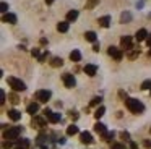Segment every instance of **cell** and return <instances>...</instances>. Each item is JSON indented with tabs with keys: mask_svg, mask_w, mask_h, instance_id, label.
Here are the masks:
<instances>
[{
	"mask_svg": "<svg viewBox=\"0 0 151 149\" xmlns=\"http://www.w3.org/2000/svg\"><path fill=\"white\" fill-rule=\"evenodd\" d=\"M125 105H127V109L130 110L132 113H143L145 112V105H143V102L141 100H138V99H127L125 100Z\"/></svg>",
	"mask_w": 151,
	"mask_h": 149,
	"instance_id": "6da1fadb",
	"label": "cell"
},
{
	"mask_svg": "<svg viewBox=\"0 0 151 149\" xmlns=\"http://www.w3.org/2000/svg\"><path fill=\"white\" fill-rule=\"evenodd\" d=\"M20 133H21V126H8L7 130H4V139L17 141L20 138Z\"/></svg>",
	"mask_w": 151,
	"mask_h": 149,
	"instance_id": "7a4b0ae2",
	"label": "cell"
},
{
	"mask_svg": "<svg viewBox=\"0 0 151 149\" xmlns=\"http://www.w3.org/2000/svg\"><path fill=\"white\" fill-rule=\"evenodd\" d=\"M8 84H10V87L15 91V92H23L24 89H26V84L23 83L21 80H18V78H13V76H8Z\"/></svg>",
	"mask_w": 151,
	"mask_h": 149,
	"instance_id": "3957f363",
	"label": "cell"
},
{
	"mask_svg": "<svg viewBox=\"0 0 151 149\" xmlns=\"http://www.w3.org/2000/svg\"><path fill=\"white\" fill-rule=\"evenodd\" d=\"M107 54L111 55V57L114 58V60H117V62H120L122 58H124V52H122V49H119V47H114V45H111V47H109Z\"/></svg>",
	"mask_w": 151,
	"mask_h": 149,
	"instance_id": "277c9868",
	"label": "cell"
},
{
	"mask_svg": "<svg viewBox=\"0 0 151 149\" xmlns=\"http://www.w3.org/2000/svg\"><path fill=\"white\" fill-rule=\"evenodd\" d=\"M50 97H52V92L49 89H39L36 92V100H39V102H47Z\"/></svg>",
	"mask_w": 151,
	"mask_h": 149,
	"instance_id": "5b68a950",
	"label": "cell"
},
{
	"mask_svg": "<svg viewBox=\"0 0 151 149\" xmlns=\"http://www.w3.org/2000/svg\"><path fill=\"white\" fill-rule=\"evenodd\" d=\"M62 80H63V84H65V87H75L76 80H75V76H73L72 73H63Z\"/></svg>",
	"mask_w": 151,
	"mask_h": 149,
	"instance_id": "8992f818",
	"label": "cell"
},
{
	"mask_svg": "<svg viewBox=\"0 0 151 149\" xmlns=\"http://www.w3.org/2000/svg\"><path fill=\"white\" fill-rule=\"evenodd\" d=\"M46 118L44 117H39V115H36V117H33V120H31V125H33V128H37V130H41V128H44L46 126Z\"/></svg>",
	"mask_w": 151,
	"mask_h": 149,
	"instance_id": "52a82bcc",
	"label": "cell"
},
{
	"mask_svg": "<svg viewBox=\"0 0 151 149\" xmlns=\"http://www.w3.org/2000/svg\"><path fill=\"white\" fill-rule=\"evenodd\" d=\"M120 45H122V49H125V50L133 49V44H132V37H130V36H124V37L120 39Z\"/></svg>",
	"mask_w": 151,
	"mask_h": 149,
	"instance_id": "ba28073f",
	"label": "cell"
},
{
	"mask_svg": "<svg viewBox=\"0 0 151 149\" xmlns=\"http://www.w3.org/2000/svg\"><path fill=\"white\" fill-rule=\"evenodd\" d=\"M80 141L83 143V144H91L94 139H93V136H91V133H88V131H83V133H80Z\"/></svg>",
	"mask_w": 151,
	"mask_h": 149,
	"instance_id": "9c48e42d",
	"label": "cell"
},
{
	"mask_svg": "<svg viewBox=\"0 0 151 149\" xmlns=\"http://www.w3.org/2000/svg\"><path fill=\"white\" fill-rule=\"evenodd\" d=\"M2 21L8 23V24H15L18 19H17V15H13V13H5V15L2 16Z\"/></svg>",
	"mask_w": 151,
	"mask_h": 149,
	"instance_id": "30bf717a",
	"label": "cell"
},
{
	"mask_svg": "<svg viewBox=\"0 0 151 149\" xmlns=\"http://www.w3.org/2000/svg\"><path fill=\"white\" fill-rule=\"evenodd\" d=\"M146 37H148V31H146L145 28L138 29L137 34H135V39H137L138 42H140V41H146Z\"/></svg>",
	"mask_w": 151,
	"mask_h": 149,
	"instance_id": "8fae6325",
	"label": "cell"
},
{
	"mask_svg": "<svg viewBox=\"0 0 151 149\" xmlns=\"http://www.w3.org/2000/svg\"><path fill=\"white\" fill-rule=\"evenodd\" d=\"M83 70H85V73L88 74V76H94L96 71H98V67H96V65H93V63H88L85 68H83Z\"/></svg>",
	"mask_w": 151,
	"mask_h": 149,
	"instance_id": "7c38bea8",
	"label": "cell"
},
{
	"mask_svg": "<svg viewBox=\"0 0 151 149\" xmlns=\"http://www.w3.org/2000/svg\"><path fill=\"white\" fill-rule=\"evenodd\" d=\"M8 117L13 122H18V120H21V112H18L17 109H12V110H8Z\"/></svg>",
	"mask_w": 151,
	"mask_h": 149,
	"instance_id": "4fadbf2b",
	"label": "cell"
},
{
	"mask_svg": "<svg viewBox=\"0 0 151 149\" xmlns=\"http://www.w3.org/2000/svg\"><path fill=\"white\" fill-rule=\"evenodd\" d=\"M98 23H99V26H102V28H109L111 26V16H102V18H99L98 19Z\"/></svg>",
	"mask_w": 151,
	"mask_h": 149,
	"instance_id": "5bb4252c",
	"label": "cell"
},
{
	"mask_svg": "<svg viewBox=\"0 0 151 149\" xmlns=\"http://www.w3.org/2000/svg\"><path fill=\"white\" fill-rule=\"evenodd\" d=\"M37 110H39V104L37 102H33V104H29V105L26 107V112L29 113V115H34Z\"/></svg>",
	"mask_w": 151,
	"mask_h": 149,
	"instance_id": "9a60e30c",
	"label": "cell"
},
{
	"mask_svg": "<svg viewBox=\"0 0 151 149\" xmlns=\"http://www.w3.org/2000/svg\"><path fill=\"white\" fill-rule=\"evenodd\" d=\"M70 28V23L68 21H60L59 24H57V31L59 32H67Z\"/></svg>",
	"mask_w": 151,
	"mask_h": 149,
	"instance_id": "2e32d148",
	"label": "cell"
},
{
	"mask_svg": "<svg viewBox=\"0 0 151 149\" xmlns=\"http://www.w3.org/2000/svg\"><path fill=\"white\" fill-rule=\"evenodd\" d=\"M47 120H49L50 123H59L60 120H62V115H60V113H57V112H52L49 117H47Z\"/></svg>",
	"mask_w": 151,
	"mask_h": 149,
	"instance_id": "e0dca14e",
	"label": "cell"
},
{
	"mask_svg": "<svg viewBox=\"0 0 151 149\" xmlns=\"http://www.w3.org/2000/svg\"><path fill=\"white\" fill-rule=\"evenodd\" d=\"M70 60H72V62H80V60H81V54H80V50L73 49V50L70 52Z\"/></svg>",
	"mask_w": 151,
	"mask_h": 149,
	"instance_id": "ac0fdd59",
	"label": "cell"
},
{
	"mask_svg": "<svg viewBox=\"0 0 151 149\" xmlns=\"http://www.w3.org/2000/svg\"><path fill=\"white\" fill-rule=\"evenodd\" d=\"M76 18H78V10H70V11L67 13V21L68 23L75 21Z\"/></svg>",
	"mask_w": 151,
	"mask_h": 149,
	"instance_id": "d6986e66",
	"label": "cell"
},
{
	"mask_svg": "<svg viewBox=\"0 0 151 149\" xmlns=\"http://www.w3.org/2000/svg\"><path fill=\"white\" fill-rule=\"evenodd\" d=\"M94 131L98 133V135H101V136L104 135V133H107V131H106V125H102L101 122H98V123L94 125Z\"/></svg>",
	"mask_w": 151,
	"mask_h": 149,
	"instance_id": "ffe728a7",
	"label": "cell"
},
{
	"mask_svg": "<svg viewBox=\"0 0 151 149\" xmlns=\"http://www.w3.org/2000/svg\"><path fill=\"white\" fill-rule=\"evenodd\" d=\"M138 55H140V47H138V49H135V47H133V49H130V50H128L127 57L130 58V60H135V58H137Z\"/></svg>",
	"mask_w": 151,
	"mask_h": 149,
	"instance_id": "44dd1931",
	"label": "cell"
},
{
	"mask_svg": "<svg viewBox=\"0 0 151 149\" xmlns=\"http://www.w3.org/2000/svg\"><path fill=\"white\" fill-rule=\"evenodd\" d=\"M85 39L89 42H96L98 41V36H96L94 31H88V32H85Z\"/></svg>",
	"mask_w": 151,
	"mask_h": 149,
	"instance_id": "7402d4cb",
	"label": "cell"
},
{
	"mask_svg": "<svg viewBox=\"0 0 151 149\" xmlns=\"http://www.w3.org/2000/svg\"><path fill=\"white\" fill-rule=\"evenodd\" d=\"M78 133H80V130H78V126H76V125H70L68 128H67V135H68V136L78 135Z\"/></svg>",
	"mask_w": 151,
	"mask_h": 149,
	"instance_id": "603a6c76",
	"label": "cell"
},
{
	"mask_svg": "<svg viewBox=\"0 0 151 149\" xmlns=\"http://www.w3.org/2000/svg\"><path fill=\"white\" fill-rule=\"evenodd\" d=\"M17 144H20L21 146V148H23V149H28V148H29V139H26V138H18L17 139Z\"/></svg>",
	"mask_w": 151,
	"mask_h": 149,
	"instance_id": "cb8c5ba5",
	"label": "cell"
},
{
	"mask_svg": "<svg viewBox=\"0 0 151 149\" xmlns=\"http://www.w3.org/2000/svg\"><path fill=\"white\" fill-rule=\"evenodd\" d=\"M50 65H52L54 68H57V67H62L63 65V60L60 57H54L52 60H50Z\"/></svg>",
	"mask_w": 151,
	"mask_h": 149,
	"instance_id": "d4e9b609",
	"label": "cell"
},
{
	"mask_svg": "<svg viewBox=\"0 0 151 149\" xmlns=\"http://www.w3.org/2000/svg\"><path fill=\"white\" fill-rule=\"evenodd\" d=\"M114 136H115L114 131H107V133H104V135H102V139L109 143V141H112V139H114Z\"/></svg>",
	"mask_w": 151,
	"mask_h": 149,
	"instance_id": "484cf974",
	"label": "cell"
},
{
	"mask_svg": "<svg viewBox=\"0 0 151 149\" xmlns=\"http://www.w3.org/2000/svg\"><path fill=\"white\" fill-rule=\"evenodd\" d=\"M104 113H106V107H104V105H101V107H99V109H98V110H96V112H94V117H96V118L99 120V118H101L102 115H104Z\"/></svg>",
	"mask_w": 151,
	"mask_h": 149,
	"instance_id": "4316f807",
	"label": "cell"
},
{
	"mask_svg": "<svg viewBox=\"0 0 151 149\" xmlns=\"http://www.w3.org/2000/svg\"><path fill=\"white\" fill-rule=\"evenodd\" d=\"M99 3V0H88L86 2V10H91V8H94L96 5Z\"/></svg>",
	"mask_w": 151,
	"mask_h": 149,
	"instance_id": "83f0119b",
	"label": "cell"
},
{
	"mask_svg": "<svg viewBox=\"0 0 151 149\" xmlns=\"http://www.w3.org/2000/svg\"><path fill=\"white\" fill-rule=\"evenodd\" d=\"M141 89H143V91L151 89V80H145L143 83H141Z\"/></svg>",
	"mask_w": 151,
	"mask_h": 149,
	"instance_id": "f1b7e54d",
	"label": "cell"
},
{
	"mask_svg": "<svg viewBox=\"0 0 151 149\" xmlns=\"http://www.w3.org/2000/svg\"><path fill=\"white\" fill-rule=\"evenodd\" d=\"M8 100H10L12 104H15V105H17V104L20 102V99H18L17 94H8Z\"/></svg>",
	"mask_w": 151,
	"mask_h": 149,
	"instance_id": "f546056e",
	"label": "cell"
},
{
	"mask_svg": "<svg viewBox=\"0 0 151 149\" xmlns=\"http://www.w3.org/2000/svg\"><path fill=\"white\" fill-rule=\"evenodd\" d=\"M130 19H132V15H130V13H122L120 23H127V21H130Z\"/></svg>",
	"mask_w": 151,
	"mask_h": 149,
	"instance_id": "4dcf8cb0",
	"label": "cell"
},
{
	"mask_svg": "<svg viewBox=\"0 0 151 149\" xmlns=\"http://www.w3.org/2000/svg\"><path fill=\"white\" fill-rule=\"evenodd\" d=\"M101 97H93V99H91V105L93 107H96V105H99V104H101Z\"/></svg>",
	"mask_w": 151,
	"mask_h": 149,
	"instance_id": "1f68e13d",
	"label": "cell"
},
{
	"mask_svg": "<svg viewBox=\"0 0 151 149\" xmlns=\"http://www.w3.org/2000/svg\"><path fill=\"white\" fill-rule=\"evenodd\" d=\"M111 149H125V146L120 144V143H114V144L111 146Z\"/></svg>",
	"mask_w": 151,
	"mask_h": 149,
	"instance_id": "d6a6232c",
	"label": "cell"
},
{
	"mask_svg": "<svg viewBox=\"0 0 151 149\" xmlns=\"http://www.w3.org/2000/svg\"><path fill=\"white\" fill-rule=\"evenodd\" d=\"M78 112H75V110H72V112H70V118L73 120V122H75V120H78Z\"/></svg>",
	"mask_w": 151,
	"mask_h": 149,
	"instance_id": "836d02e7",
	"label": "cell"
},
{
	"mask_svg": "<svg viewBox=\"0 0 151 149\" xmlns=\"http://www.w3.org/2000/svg\"><path fill=\"white\" fill-rule=\"evenodd\" d=\"M5 99H7V96H5V91H4V89H0V104H4Z\"/></svg>",
	"mask_w": 151,
	"mask_h": 149,
	"instance_id": "e575fe53",
	"label": "cell"
},
{
	"mask_svg": "<svg viewBox=\"0 0 151 149\" xmlns=\"http://www.w3.org/2000/svg\"><path fill=\"white\" fill-rule=\"evenodd\" d=\"M0 8H2V13H4V15H5V13H8V5H7L5 2H2V5H0Z\"/></svg>",
	"mask_w": 151,
	"mask_h": 149,
	"instance_id": "d590c367",
	"label": "cell"
},
{
	"mask_svg": "<svg viewBox=\"0 0 151 149\" xmlns=\"http://www.w3.org/2000/svg\"><path fill=\"white\" fill-rule=\"evenodd\" d=\"M47 55H49V52H44V54H41V57L39 58H37V60H39V62H44V60H46V58H47Z\"/></svg>",
	"mask_w": 151,
	"mask_h": 149,
	"instance_id": "8d00e7d4",
	"label": "cell"
},
{
	"mask_svg": "<svg viewBox=\"0 0 151 149\" xmlns=\"http://www.w3.org/2000/svg\"><path fill=\"white\" fill-rule=\"evenodd\" d=\"M31 54H33V57H37V58L41 57V54H39V49H33V50H31Z\"/></svg>",
	"mask_w": 151,
	"mask_h": 149,
	"instance_id": "74e56055",
	"label": "cell"
},
{
	"mask_svg": "<svg viewBox=\"0 0 151 149\" xmlns=\"http://www.w3.org/2000/svg\"><path fill=\"white\" fill-rule=\"evenodd\" d=\"M10 148H12V141L5 139V143H4V149H10Z\"/></svg>",
	"mask_w": 151,
	"mask_h": 149,
	"instance_id": "f35d334b",
	"label": "cell"
},
{
	"mask_svg": "<svg viewBox=\"0 0 151 149\" xmlns=\"http://www.w3.org/2000/svg\"><path fill=\"white\" fill-rule=\"evenodd\" d=\"M143 146L150 149V148H151V141H150V139H145V141H143Z\"/></svg>",
	"mask_w": 151,
	"mask_h": 149,
	"instance_id": "ab89813d",
	"label": "cell"
},
{
	"mask_svg": "<svg viewBox=\"0 0 151 149\" xmlns=\"http://www.w3.org/2000/svg\"><path fill=\"white\" fill-rule=\"evenodd\" d=\"M120 136H122L124 139H130V135H128L127 131H122V135H120Z\"/></svg>",
	"mask_w": 151,
	"mask_h": 149,
	"instance_id": "60d3db41",
	"label": "cell"
},
{
	"mask_svg": "<svg viewBox=\"0 0 151 149\" xmlns=\"http://www.w3.org/2000/svg\"><path fill=\"white\" fill-rule=\"evenodd\" d=\"M50 113H52V110H50V109H44V117H49Z\"/></svg>",
	"mask_w": 151,
	"mask_h": 149,
	"instance_id": "b9f144b4",
	"label": "cell"
},
{
	"mask_svg": "<svg viewBox=\"0 0 151 149\" xmlns=\"http://www.w3.org/2000/svg\"><path fill=\"white\" fill-rule=\"evenodd\" d=\"M93 50H94V52H99V44H98V42H94V45H93Z\"/></svg>",
	"mask_w": 151,
	"mask_h": 149,
	"instance_id": "7bdbcfd3",
	"label": "cell"
},
{
	"mask_svg": "<svg viewBox=\"0 0 151 149\" xmlns=\"http://www.w3.org/2000/svg\"><path fill=\"white\" fill-rule=\"evenodd\" d=\"M130 149H138V144H137V143L132 141V143H130Z\"/></svg>",
	"mask_w": 151,
	"mask_h": 149,
	"instance_id": "ee69618b",
	"label": "cell"
},
{
	"mask_svg": "<svg viewBox=\"0 0 151 149\" xmlns=\"http://www.w3.org/2000/svg\"><path fill=\"white\" fill-rule=\"evenodd\" d=\"M119 96H120V97H124V99H125V100H127V99H128V97H127V94H125V92H124V91H120V92H119Z\"/></svg>",
	"mask_w": 151,
	"mask_h": 149,
	"instance_id": "f6af8a7d",
	"label": "cell"
},
{
	"mask_svg": "<svg viewBox=\"0 0 151 149\" xmlns=\"http://www.w3.org/2000/svg\"><path fill=\"white\" fill-rule=\"evenodd\" d=\"M146 44L151 47V34H148V37H146Z\"/></svg>",
	"mask_w": 151,
	"mask_h": 149,
	"instance_id": "bcb514c9",
	"label": "cell"
},
{
	"mask_svg": "<svg viewBox=\"0 0 151 149\" xmlns=\"http://www.w3.org/2000/svg\"><path fill=\"white\" fill-rule=\"evenodd\" d=\"M41 44L46 45V44H47V39H46V37H42V39H41Z\"/></svg>",
	"mask_w": 151,
	"mask_h": 149,
	"instance_id": "7dc6e473",
	"label": "cell"
},
{
	"mask_svg": "<svg viewBox=\"0 0 151 149\" xmlns=\"http://www.w3.org/2000/svg\"><path fill=\"white\" fill-rule=\"evenodd\" d=\"M57 141H59L60 144H63V143H65V138H59V139H57Z\"/></svg>",
	"mask_w": 151,
	"mask_h": 149,
	"instance_id": "c3c4849f",
	"label": "cell"
},
{
	"mask_svg": "<svg viewBox=\"0 0 151 149\" xmlns=\"http://www.w3.org/2000/svg\"><path fill=\"white\" fill-rule=\"evenodd\" d=\"M44 2H46L47 5H52V3H54V0H44Z\"/></svg>",
	"mask_w": 151,
	"mask_h": 149,
	"instance_id": "681fc988",
	"label": "cell"
},
{
	"mask_svg": "<svg viewBox=\"0 0 151 149\" xmlns=\"http://www.w3.org/2000/svg\"><path fill=\"white\" fill-rule=\"evenodd\" d=\"M13 149H23V148H21V146H20V144H17V146H15V148H13Z\"/></svg>",
	"mask_w": 151,
	"mask_h": 149,
	"instance_id": "f907efd6",
	"label": "cell"
},
{
	"mask_svg": "<svg viewBox=\"0 0 151 149\" xmlns=\"http://www.w3.org/2000/svg\"><path fill=\"white\" fill-rule=\"evenodd\" d=\"M41 149H47V148H46V146H42V148H41Z\"/></svg>",
	"mask_w": 151,
	"mask_h": 149,
	"instance_id": "816d5d0a",
	"label": "cell"
},
{
	"mask_svg": "<svg viewBox=\"0 0 151 149\" xmlns=\"http://www.w3.org/2000/svg\"><path fill=\"white\" fill-rule=\"evenodd\" d=\"M150 55H151V47H150Z\"/></svg>",
	"mask_w": 151,
	"mask_h": 149,
	"instance_id": "f5cc1de1",
	"label": "cell"
},
{
	"mask_svg": "<svg viewBox=\"0 0 151 149\" xmlns=\"http://www.w3.org/2000/svg\"><path fill=\"white\" fill-rule=\"evenodd\" d=\"M150 96H151V89H150Z\"/></svg>",
	"mask_w": 151,
	"mask_h": 149,
	"instance_id": "db71d44e",
	"label": "cell"
},
{
	"mask_svg": "<svg viewBox=\"0 0 151 149\" xmlns=\"http://www.w3.org/2000/svg\"><path fill=\"white\" fill-rule=\"evenodd\" d=\"M150 133H151V128H150Z\"/></svg>",
	"mask_w": 151,
	"mask_h": 149,
	"instance_id": "11a10c76",
	"label": "cell"
}]
</instances>
